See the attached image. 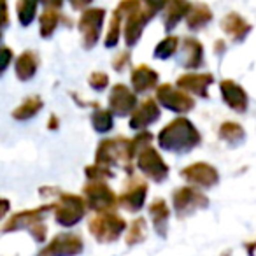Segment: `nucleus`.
<instances>
[{
	"label": "nucleus",
	"mask_w": 256,
	"mask_h": 256,
	"mask_svg": "<svg viewBox=\"0 0 256 256\" xmlns=\"http://www.w3.org/2000/svg\"><path fill=\"white\" fill-rule=\"evenodd\" d=\"M156 139L160 150L176 154L190 153L202 144V136H200L198 128L193 124L192 120L184 116L174 118L172 121H168L160 130Z\"/></svg>",
	"instance_id": "f257e3e1"
},
{
	"label": "nucleus",
	"mask_w": 256,
	"mask_h": 256,
	"mask_svg": "<svg viewBox=\"0 0 256 256\" xmlns=\"http://www.w3.org/2000/svg\"><path fill=\"white\" fill-rule=\"evenodd\" d=\"M137 150L134 146V140L128 137H110L98 142L95 151V162L106 167H120L130 176H134L132 160L136 158Z\"/></svg>",
	"instance_id": "f03ea898"
},
{
	"label": "nucleus",
	"mask_w": 256,
	"mask_h": 256,
	"mask_svg": "<svg viewBox=\"0 0 256 256\" xmlns=\"http://www.w3.org/2000/svg\"><path fill=\"white\" fill-rule=\"evenodd\" d=\"M126 220L121 214L110 210L96 212L88 223V230L98 244H112L126 232Z\"/></svg>",
	"instance_id": "7ed1b4c3"
},
{
	"label": "nucleus",
	"mask_w": 256,
	"mask_h": 256,
	"mask_svg": "<svg viewBox=\"0 0 256 256\" xmlns=\"http://www.w3.org/2000/svg\"><path fill=\"white\" fill-rule=\"evenodd\" d=\"M56 202L53 207L54 221L64 228H72L86 216V202L81 195L76 193H67V192H58V195L54 196Z\"/></svg>",
	"instance_id": "20e7f679"
},
{
	"label": "nucleus",
	"mask_w": 256,
	"mask_h": 256,
	"mask_svg": "<svg viewBox=\"0 0 256 256\" xmlns=\"http://www.w3.org/2000/svg\"><path fill=\"white\" fill-rule=\"evenodd\" d=\"M136 165L144 178H148L153 182H164L167 181L168 174H170V167L167 165V162L164 160V156L160 154V151L154 146H144L137 151L136 154Z\"/></svg>",
	"instance_id": "39448f33"
},
{
	"label": "nucleus",
	"mask_w": 256,
	"mask_h": 256,
	"mask_svg": "<svg viewBox=\"0 0 256 256\" xmlns=\"http://www.w3.org/2000/svg\"><path fill=\"white\" fill-rule=\"evenodd\" d=\"M172 207L179 220L209 207V196L195 186H181L172 192Z\"/></svg>",
	"instance_id": "423d86ee"
},
{
	"label": "nucleus",
	"mask_w": 256,
	"mask_h": 256,
	"mask_svg": "<svg viewBox=\"0 0 256 256\" xmlns=\"http://www.w3.org/2000/svg\"><path fill=\"white\" fill-rule=\"evenodd\" d=\"M82 198L86 207L93 212L110 210L118 206V195L106 181H88L82 186Z\"/></svg>",
	"instance_id": "0eeeda50"
},
{
	"label": "nucleus",
	"mask_w": 256,
	"mask_h": 256,
	"mask_svg": "<svg viewBox=\"0 0 256 256\" xmlns=\"http://www.w3.org/2000/svg\"><path fill=\"white\" fill-rule=\"evenodd\" d=\"M104 20H106V9L88 8L82 11L81 18L78 22V30L81 34L84 50H93L98 44L100 36H102Z\"/></svg>",
	"instance_id": "6e6552de"
},
{
	"label": "nucleus",
	"mask_w": 256,
	"mask_h": 256,
	"mask_svg": "<svg viewBox=\"0 0 256 256\" xmlns=\"http://www.w3.org/2000/svg\"><path fill=\"white\" fill-rule=\"evenodd\" d=\"M154 90H156V102L160 106H164L165 109L172 110V112L186 114L190 110H193V107H195L193 96L190 93H186L184 90L170 84V82L156 86Z\"/></svg>",
	"instance_id": "1a4fd4ad"
},
{
	"label": "nucleus",
	"mask_w": 256,
	"mask_h": 256,
	"mask_svg": "<svg viewBox=\"0 0 256 256\" xmlns=\"http://www.w3.org/2000/svg\"><path fill=\"white\" fill-rule=\"evenodd\" d=\"M148 188L150 186H148L146 181L130 176V179L124 182L123 192L118 195V206L123 207L128 212H139V210H142L144 206H146L148 193H150Z\"/></svg>",
	"instance_id": "9d476101"
},
{
	"label": "nucleus",
	"mask_w": 256,
	"mask_h": 256,
	"mask_svg": "<svg viewBox=\"0 0 256 256\" xmlns=\"http://www.w3.org/2000/svg\"><path fill=\"white\" fill-rule=\"evenodd\" d=\"M82 251H84V242L81 235L64 232V234L54 235L37 256H79Z\"/></svg>",
	"instance_id": "9b49d317"
},
{
	"label": "nucleus",
	"mask_w": 256,
	"mask_h": 256,
	"mask_svg": "<svg viewBox=\"0 0 256 256\" xmlns=\"http://www.w3.org/2000/svg\"><path fill=\"white\" fill-rule=\"evenodd\" d=\"M181 178L198 188H212L220 182V172L207 162H195L181 170Z\"/></svg>",
	"instance_id": "f8f14e48"
},
{
	"label": "nucleus",
	"mask_w": 256,
	"mask_h": 256,
	"mask_svg": "<svg viewBox=\"0 0 256 256\" xmlns=\"http://www.w3.org/2000/svg\"><path fill=\"white\" fill-rule=\"evenodd\" d=\"M154 12L151 9H148L146 6L140 9H137L136 12L128 14L124 18V25H123V36H124V44L126 48H134L142 37L144 28L148 26V23L154 18Z\"/></svg>",
	"instance_id": "ddd939ff"
},
{
	"label": "nucleus",
	"mask_w": 256,
	"mask_h": 256,
	"mask_svg": "<svg viewBox=\"0 0 256 256\" xmlns=\"http://www.w3.org/2000/svg\"><path fill=\"white\" fill-rule=\"evenodd\" d=\"M54 207V202L51 204H42L39 207H34V209H26L22 210V212H16L6 221L2 232L4 234H11V232H18V230H28L34 223H39V221H44V218L48 216V212H51Z\"/></svg>",
	"instance_id": "4468645a"
},
{
	"label": "nucleus",
	"mask_w": 256,
	"mask_h": 256,
	"mask_svg": "<svg viewBox=\"0 0 256 256\" xmlns=\"http://www.w3.org/2000/svg\"><path fill=\"white\" fill-rule=\"evenodd\" d=\"M160 116H162V110H160V104L156 102V98H146L137 104L136 109L130 112L128 126L132 128V130H136V132L148 130V126L156 123Z\"/></svg>",
	"instance_id": "2eb2a0df"
},
{
	"label": "nucleus",
	"mask_w": 256,
	"mask_h": 256,
	"mask_svg": "<svg viewBox=\"0 0 256 256\" xmlns=\"http://www.w3.org/2000/svg\"><path fill=\"white\" fill-rule=\"evenodd\" d=\"M139 104L137 93L132 92L126 84H114L112 90L109 92V109L112 110L114 116H130L136 106Z\"/></svg>",
	"instance_id": "dca6fc26"
},
{
	"label": "nucleus",
	"mask_w": 256,
	"mask_h": 256,
	"mask_svg": "<svg viewBox=\"0 0 256 256\" xmlns=\"http://www.w3.org/2000/svg\"><path fill=\"white\" fill-rule=\"evenodd\" d=\"M214 82V76L209 72H186L179 76L176 86L184 90L186 93H192L200 98H209V86Z\"/></svg>",
	"instance_id": "f3484780"
},
{
	"label": "nucleus",
	"mask_w": 256,
	"mask_h": 256,
	"mask_svg": "<svg viewBox=\"0 0 256 256\" xmlns=\"http://www.w3.org/2000/svg\"><path fill=\"white\" fill-rule=\"evenodd\" d=\"M220 93L223 102L230 107L232 110L238 114H244L249 107V96L246 90L234 79H223L220 82Z\"/></svg>",
	"instance_id": "a211bd4d"
},
{
	"label": "nucleus",
	"mask_w": 256,
	"mask_h": 256,
	"mask_svg": "<svg viewBox=\"0 0 256 256\" xmlns=\"http://www.w3.org/2000/svg\"><path fill=\"white\" fill-rule=\"evenodd\" d=\"M220 26L234 42H242L252 30L251 23L246 22L238 12H228V14H224L223 20L220 22Z\"/></svg>",
	"instance_id": "6ab92c4d"
},
{
	"label": "nucleus",
	"mask_w": 256,
	"mask_h": 256,
	"mask_svg": "<svg viewBox=\"0 0 256 256\" xmlns=\"http://www.w3.org/2000/svg\"><path fill=\"white\" fill-rule=\"evenodd\" d=\"M181 65L188 70L200 68L204 64V44L195 37L182 39L181 46Z\"/></svg>",
	"instance_id": "aec40b11"
},
{
	"label": "nucleus",
	"mask_w": 256,
	"mask_h": 256,
	"mask_svg": "<svg viewBox=\"0 0 256 256\" xmlns=\"http://www.w3.org/2000/svg\"><path fill=\"white\" fill-rule=\"evenodd\" d=\"M158 72L154 70L150 65H137L132 70L130 76V82H132V88L136 93H148L151 90H154L158 86Z\"/></svg>",
	"instance_id": "412c9836"
},
{
	"label": "nucleus",
	"mask_w": 256,
	"mask_h": 256,
	"mask_svg": "<svg viewBox=\"0 0 256 256\" xmlns=\"http://www.w3.org/2000/svg\"><path fill=\"white\" fill-rule=\"evenodd\" d=\"M148 210H150V216L151 221H153L156 235L165 238L168 234V221H170V207H168V204L164 198H154L150 204Z\"/></svg>",
	"instance_id": "4be33fe9"
},
{
	"label": "nucleus",
	"mask_w": 256,
	"mask_h": 256,
	"mask_svg": "<svg viewBox=\"0 0 256 256\" xmlns=\"http://www.w3.org/2000/svg\"><path fill=\"white\" fill-rule=\"evenodd\" d=\"M39 54L36 53V51L32 50H26L23 51L22 54H20L18 58H16L14 62V74L16 78L20 79V81L26 82L30 81V79L36 78L37 70H39Z\"/></svg>",
	"instance_id": "5701e85b"
},
{
	"label": "nucleus",
	"mask_w": 256,
	"mask_h": 256,
	"mask_svg": "<svg viewBox=\"0 0 256 256\" xmlns=\"http://www.w3.org/2000/svg\"><path fill=\"white\" fill-rule=\"evenodd\" d=\"M190 4L188 0H168L167 8H165V16H164V28L165 32H172L182 20L188 14Z\"/></svg>",
	"instance_id": "b1692460"
},
{
	"label": "nucleus",
	"mask_w": 256,
	"mask_h": 256,
	"mask_svg": "<svg viewBox=\"0 0 256 256\" xmlns=\"http://www.w3.org/2000/svg\"><path fill=\"white\" fill-rule=\"evenodd\" d=\"M186 25L192 32H196V30H202L212 22V11L207 4H202V2H196V4H192L188 14H186Z\"/></svg>",
	"instance_id": "393cba45"
},
{
	"label": "nucleus",
	"mask_w": 256,
	"mask_h": 256,
	"mask_svg": "<svg viewBox=\"0 0 256 256\" xmlns=\"http://www.w3.org/2000/svg\"><path fill=\"white\" fill-rule=\"evenodd\" d=\"M218 137L228 146L237 148L246 140V130L237 121H223L218 128Z\"/></svg>",
	"instance_id": "a878e982"
},
{
	"label": "nucleus",
	"mask_w": 256,
	"mask_h": 256,
	"mask_svg": "<svg viewBox=\"0 0 256 256\" xmlns=\"http://www.w3.org/2000/svg\"><path fill=\"white\" fill-rule=\"evenodd\" d=\"M42 107H44V100L39 95H30L12 110V118L16 121H28L32 118H36L42 110Z\"/></svg>",
	"instance_id": "bb28decb"
},
{
	"label": "nucleus",
	"mask_w": 256,
	"mask_h": 256,
	"mask_svg": "<svg viewBox=\"0 0 256 256\" xmlns=\"http://www.w3.org/2000/svg\"><path fill=\"white\" fill-rule=\"evenodd\" d=\"M62 22V14L58 9L46 8L42 11V14L39 16V34L42 39H50L53 37V34L56 32L58 25Z\"/></svg>",
	"instance_id": "cd10ccee"
},
{
	"label": "nucleus",
	"mask_w": 256,
	"mask_h": 256,
	"mask_svg": "<svg viewBox=\"0 0 256 256\" xmlns=\"http://www.w3.org/2000/svg\"><path fill=\"white\" fill-rule=\"evenodd\" d=\"M148 237V223L146 218L139 216L136 220H132V223L126 226V235H124V244L128 248H134V246H139L146 240Z\"/></svg>",
	"instance_id": "c85d7f7f"
},
{
	"label": "nucleus",
	"mask_w": 256,
	"mask_h": 256,
	"mask_svg": "<svg viewBox=\"0 0 256 256\" xmlns=\"http://www.w3.org/2000/svg\"><path fill=\"white\" fill-rule=\"evenodd\" d=\"M92 126L96 134H107L114 128V114L110 109H104V107H96L90 116Z\"/></svg>",
	"instance_id": "c756f323"
},
{
	"label": "nucleus",
	"mask_w": 256,
	"mask_h": 256,
	"mask_svg": "<svg viewBox=\"0 0 256 256\" xmlns=\"http://www.w3.org/2000/svg\"><path fill=\"white\" fill-rule=\"evenodd\" d=\"M123 22H124V14L118 11V9H114L112 16H110V22H109V30H107L106 39H104L106 48L110 50V48L118 46L120 37H121V28H123Z\"/></svg>",
	"instance_id": "7c9ffc66"
},
{
	"label": "nucleus",
	"mask_w": 256,
	"mask_h": 256,
	"mask_svg": "<svg viewBox=\"0 0 256 256\" xmlns=\"http://www.w3.org/2000/svg\"><path fill=\"white\" fill-rule=\"evenodd\" d=\"M39 0H18L16 2V16L22 26H30L37 16Z\"/></svg>",
	"instance_id": "2f4dec72"
},
{
	"label": "nucleus",
	"mask_w": 256,
	"mask_h": 256,
	"mask_svg": "<svg viewBox=\"0 0 256 256\" xmlns=\"http://www.w3.org/2000/svg\"><path fill=\"white\" fill-rule=\"evenodd\" d=\"M179 44H181V39L176 36H167L165 39H162L160 42L156 44L153 51V56L156 60H168L172 58L179 50Z\"/></svg>",
	"instance_id": "473e14b6"
},
{
	"label": "nucleus",
	"mask_w": 256,
	"mask_h": 256,
	"mask_svg": "<svg viewBox=\"0 0 256 256\" xmlns=\"http://www.w3.org/2000/svg\"><path fill=\"white\" fill-rule=\"evenodd\" d=\"M84 176L88 181H107V179L114 178V172L110 167H106L102 164H92L84 167Z\"/></svg>",
	"instance_id": "72a5a7b5"
},
{
	"label": "nucleus",
	"mask_w": 256,
	"mask_h": 256,
	"mask_svg": "<svg viewBox=\"0 0 256 256\" xmlns=\"http://www.w3.org/2000/svg\"><path fill=\"white\" fill-rule=\"evenodd\" d=\"M88 84L92 90H95V92H104V90L109 86V76L106 74V72H92L88 78Z\"/></svg>",
	"instance_id": "f704fd0d"
},
{
	"label": "nucleus",
	"mask_w": 256,
	"mask_h": 256,
	"mask_svg": "<svg viewBox=\"0 0 256 256\" xmlns=\"http://www.w3.org/2000/svg\"><path fill=\"white\" fill-rule=\"evenodd\" d=\"M12 60H14V53H12L11 48L0 46V78L8 72V68L11 67Z\"/></svg>",
	"instance_id": "c9c22d12"
},
{
	"label": "nucleus",
	"mask_w": 256,
	"mask_h": 256,
	"mask_svg": "<svg viewBox=\"0 0 256 256\" xmlns=\"http://www.w3.org/2000/svg\"><path fill=\"white\" fill-rule=\"evenodd\" d=\"M30 235L34 237V240L37 244H44L46 242V237H48V226L44 224V221H39V223H34L32 226L28 228Z\"/></svg>",
	"instance_id": "e433bc0d"
},
{
	"label": "nucleus",
	"mask_w": 256,
	"mask_h": 256,
	"mask_svg": "<svg viewBox=\"0 0 256 256\" xmlns=\"http://www.w3.org/2000/svg\"><path fill=\"white\" fill-rule=\"evenodd\" d=\"M130 53L128 51H123V53H120V54H116V56L112 58V68L116 72H123L124 68L130 65Z\"/></svg>",
	"instance_id": "4c0bfd02"
},
{
	"label": "nucleus",
	"mask_w": 256,
	"mask_h": 256,
	"mask_svg": "<svg viewBox=\"0 0 256 256\" xmlns=\"http://www.w3.org/2000/svg\"><path fill=\"white\" fill-rule=\"evenodd\" d=\"M134 146H136V150L139 151L140 148H144V146H150L151 144V140H153V134L151 132H148V130H140L139 134H137L136 137H134Z\"/></svg>",
	"instance_id": "58836bf2"
},
{
	"label": "nucleus",
	"mask_w": 256,
	"mask_h": 256,
	"mask_svg": "<svg viewBox=\"0 0 256 256\" xmlns=\"http://www.w3.org/2000/svg\"><path fill=\"white\" fill-rule=\"evenodd\" d=\"M9 25V6L8 0H0V30Z\"/></svg>",
	"instance_id": "ea45409f"
},
{
	"label": "nucleus",
	"mask_w": 256,
	"mask_h": 256,
	"mask_svg": "<svg viewBox=\"0 0 256 256\" xmlns=\"http://www.w3.org/2000/svg\"><path fill=\"white\" fill-rule=\"evenodd\" d=\"M144 4H146V8L151 9L154 14H158V12L164 11V9L167 8L168 0H144Z\"/></svg>",
	"instance_id": "a19ab883"
},
{
	"label": "nucleus",
	"mask_w": 256,
	"mask_h": 256,
	"mask_svg": "<svg viewBox=\"0 0 256 256\" xmlns=\"http://www.w3.org/2000/svg\"><path fill=\"white\" fill-rule=\"evenodd\" d=\"M92 2L93 0H68V4H70V8L74 11H84V9L90 8Z\"/></svg>",
	"instance_id": "79ce46f5"
},
{
	"label": "nucleus",
	"mask_w": 256,
	"mask_h": 256,
	"mask_svg": "<svg viewBox=\"0 0 256 256\" xmlns=\"http://www.w3.org/2000/svg\"><path fill=\"white\" fill-rule=\"evenodd\" d=\"M9 210H11V202H9L8 198H2V196H0V220H4L9 214Z\"/></svg>",
	"instance_id": "37998d69"
},
{
	"label": "nucleus",
	"mask_w": 256,
	"mask_h": 256,
	"mask_svg": "<svg viewBox=\"0 0 256 256\" xmlns=\"http://www.w3.org/2000/svg\"><path fill=\"white\" fill-rule=\"evenodd\" d=\"M58 128H60V118L56 114H51L50 120H48V130L50 132H56Z\"/></svg>",
	"instance_id": "c03bdc74"
},
{
	"label": "nucleus",
	"mask_w": 256,
	"mask_h": 256,
	"mask_svg": "<svg viewBox=\"0 0 256 256\" xmlns=\"http://www.w3.org/2000/svg\"><path fill=\"white\" fill-rule=\"evenodd\" d=\"M39 4L46 6V8L60 9L62 6H64V0H39Z\"/></svg>",
	"instance_id": "a18cd8bd"
},
{
	"label": "nucleus",
	"mask_w": 256,
	"mask_h": 256,
	"mask_svg": "<svg viewBox=\"0 0 256 256\" xmlns=\"http://www.w3.org/2000/svg\"><path fill=\"white\" fill-rule=\"evenodd\" d=\"M244 248H246V252H248V256H254L256 254V240L246 242Z\"/></svg>",
	"instance_id": "49530a36"
},
{
	"label": "nucleus",
	"mask_w": 256,
	"mask_h": 256,
	"mask_svg": "<svg viewBox=\"0 0 256 256\" xmlns=\"http://www.w3.org/2000/svg\"><path fill=\"white\" fill-rule=\"evenodd\" d=\"M224 50H226L224 40H216V44H214V51H216L218 54H221V53H224Z\"/></svg>",
	"instance_id": "de8ad7c7"
},
{
	"label": "nucleus",
	"mask_w": 256,
	"mask_h": 256,
	"mask_svg": "<svg viewBox=\"0 0 256 256\" xmlns=\"http://www.w3.org/2000/svg\"><path fill=\"white\" fill-rule=\"evenodd\" d=\"M221 256H232V251H230V249H226V251H224Z\"/></svg>",
	"instance_id": "09e8293b"
},
{
	"label": "nucleus",
	"mask_w": 256,
	"mask_h": 256,
	"mask_svg": "<svg viewBox=\"0 0 256 256\" xmlns=\"http://www.w3.org/2000/svg\"><path fill=\"white\" fill-rule=\"evenodd\" d=\"M0 40H2V32H0Z\"/></svg>",
	"instance_id": "8fccbe9b"
}]
</instances>
